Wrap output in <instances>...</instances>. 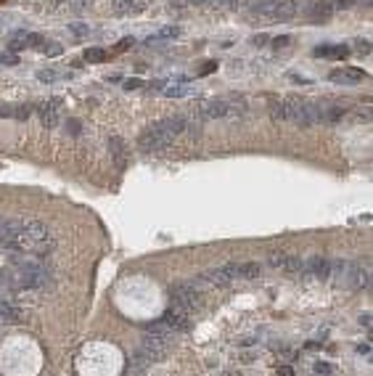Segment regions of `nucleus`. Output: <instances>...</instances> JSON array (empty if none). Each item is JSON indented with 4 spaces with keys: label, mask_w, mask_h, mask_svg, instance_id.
<instances>
[{
    "label": "nucleus",
    "mask_w": 373,
    "mask_h": 376,
    "mask_svg": "<svg viewBox=\"0 0 373 376\" xmlns=\"http://www.w3.org/2000/svg\"><path fill=\"white\" fill-rule=\"evenodd\" d=\"M358 352H363V355H371V342H363V345H358Z\"/></svg>",
    "instance_id": "nucleus-43"
},
{
    "label": "nucleus",
    "mask_w": 373,
    "mask_h": 376,
    "mask_svg": "<svg viewBox=\"0 0 373 376\" xmlns=\"http://www.w3.org/2000/svg\"><path fill=\"white\" fill-rule=\"evenodd\" d=\"M352 3L355 0H336V3H333V11H347V8H352Z\"/></svg>",
    "instance_id": "nucleus-38"
},
{
    "label": "nucleus",
    "mask_w": 373,
    "mask_h": 376,
    "mask_svg": "<svg viewBox=\"0 0 373 376\" xmlns=\"http://www.w3.org/2000/svg\"><path fill=\"white\" fill-rule=\"evenodd\" d=\"M37 50H40V53H45V56H61V53H64L61 43H53V40H45Z\"/></svg>",
    "instance_id": "nucleus-26"
},
{
    "label": "nucleus",
    "mask_w": 373,
    "mask_h": 376,
    "mask_svg": "<svg viewBox=\"0 0 373 376\" xmlns=\"http://www.w3.org/2000/svg\"><path fill=\"white\" fill-rule=\"evenodd\" d=\"M194 111L201 117V120H225V117L241 114V111H239V104H236V101H225V98L201 101V104L196 106Z\"/></svg>",
    "instance_id": "nucleus-6"
},
{
    "label": "nucleus",
    "mask_w": 373,
    "mask_h": 376,
    "mask_svg": "<svg viewBox=\"0 0 373 376\" xmlns=\"http://www.w3.org/2000/svg\"><path fill=\"white\" fill-rule=\"evenodd\" d=\"M172 336L169 334H151V331H146L143 342H140V352H143L146 358H149L151 363H162L169 358V352H172Z\"/></svg>",
    "instance_id": "nucleus-4"
},
{
    "label": "nucleus",
    "mask_w": 373,
    "mask_h": 376,
    "mask_svg": "<svg viewBox=\"0 0 373 376\" xmlns=\"http://www.w3.org/2000/svg\"><path fill=\"white\" fill-rule=\"evenodd\" d=\"M183 35V27H175V24H169V27H162L159 32H156L154 37H159V40H175V37H180Z\"/></svg>",
    "instance_id": "nucleus-25"
},
{
    "label": "nucleus",
    "mask_w": 373,
    "mask_h": 376,
    "mask_svg": "<svg viewBox=\"0 0 373 376\" xmlns=\"http://www.w3.org/2000/svg\"><path fill=\"white\" fill-rule=\"evenodd\" d=\"M0 64H8V66H14V64H19V56L11 50V53H0Z\"/></svg>",
    "instance_id": "nucleus-30"
},
{
    "label": "nucleus",
    "mask_w": 373,
    "mask_h": 376,
    "mask_svg": "<svg viewBox=\"0 0 373 376\" xmlns=\"http://www.w3.org/2000/svg\"><path fill=\"white\" fill-rule=\"evenodd\" d=\"M270 43H273L275 48H286V45H289V43H291V37H289V35H283V37H273V40H270Z\"/></svg>",
    "instance_id": "nucleus-37"
},
{
    "label": "nucleus",
    "mask_w": 373,
    "mask_h": 376,
    "mask_svg": "<svg viewBox=\"0 0 373 376\" xmlns=\"http://www.w3.org/2000/svg\"><path fill=\"white\" fill-rule=\"evenodd\" d=\"M167 3H169V8H172V11H183V8H188V0H167Z\"/></svg>",
    "instance_id": "nucleus-35"
},
{
    "label": "nucleus",
    "mask_w": 373,
    "mask_h": 376,
    "mask_svg": "<svg viewBox=\"0 0 373 376\" xmlns=\"http://www.w3.org/2000/svg\"><path fill=\"white\" fill-rule=\"evenodd\" d=\"M299 95H291V98H273L270 101V117H273L275 122H289L291 117H294V111H297V106H299Z\"/></svg>",
    "instance_id": "nucleus-8"
},
{
    "label": "nucleus",
    "mask_w": 373,
    "mask_h": 376,
    "mask_svg": "<svg viewBox=\"0 0 373 376\" xmlns=\"http://www.w3.org/2000/svg\"><path fill=\"white\" fill-rule=\"evenodd\" d=\"M313 371L315 374H336V366L326 363V361H318V363H313Z\"/></svg>",
    "instance_id": "nucleus-28"
},
{
    "label": "nucleus",
    "mask_w": 373,
    "mask_h": 376,
    "mask_svg": "<svg viewBox=\"0 0 373 376\" xmlns=\"http://www.w3.org/2000/svg\"><path fill=\"white\" fill-rule=\"evenodd\" d=\"M109 154H111V162H114V167L119 172H124L130 167V146L124 138H119V135L109 138Z\"/></svg>",
    "instance_id": "nucleus-9"
},
{
    "label": "nucleus",
    "mask_w": 373,
    "mask_h": 376,
    "mask_svg": "<svg viewBox=\"0 0 373 376\" xmlns=\"http://www.w3.org/2000/svg\"><path fill=\"white\" fill-rule=\"evenodd\" d=\"M66 130H72V135H80V130H82V127H80V122H77V120H69Z\"/></svg>",
    "instance_id": "nucleus-40"
},
{
    "label": "nucleus",
    "mask_w": 373,
    "mask_h": 376,
    "mask_svg": "<svg viewBox=\"0 0 373 376\" xmlns=\"http://www.w3.org/2000/svg\"><path fill=\"white\" fill-rule=\"evenodd\" d=\"M299 276L326 281V278L331 276V260H328V257H310V260H302V271H299Z\"/></svg>",
    "instance_id": "nucleus-7"
},
{
    "label": "nucleus",
    "mask_w": 373,
    "mask_h": 376,
    "mask_svg": "<svg viewBox=\"0 0 373 376\" xmlns=\"http://www.w3.org/2000/svg\"><path fill=\"white\" fill-rule=\"evenodd\" d=\"M268 43H270V37H268V35H254V37H252V45H257V48L268 45Z\"/></svg>",
    "instance_id": "nucleus-36"
},
{
    "label": "nucleus",
    "mask_w": 373,
    "mask_h": 376,
    "mask_svg": "<svg viewBox=\"0 0 373 376\" xmlns=\"http://www.w3.org/2000/svg\"><path fill=\"white\" fill-rule=\"evenodd\" d=\"M270 265L278 268V271H286V273H299L302 271V257H291V255H273L270 257Z\"/></svg>",
    "instance_id": "nucleus-16"
},
{
    "label": "nucleus",
    "mask_w": 373,
    "mask_h": 376,
    "mask_svg": "<svg viewBox=\"0 0 373 376\" xmlns=\"http://www.w3.org/2000/svg\"><path fill=\"white\" fill-rule=\"evenodd\" d=\"M262 276V265L259 262H225L220 268L204 271L194 284H209V286H228L233 281H252V278Z\"/></svg>",
    "instance_id": "nucleus-1"
},
{
    "label": "nucleus",
    "mask_w": 373,
    "mask_h": 376,
    "mask_svg": "<svg viewBox=\"0 0 373 376\" xmlns=\"http://www.w3.org/2000/svg\"><path fill=\"white\" fill-rule=\"evenodd\" d=\"M30 114H32V106H16L11 111V117H16V120H30Z\"/></svg>",
    "instance_id": "nucleus-29"
},
{
    "label": "nucleus",
    "mask_w": 373,
    "mask_h": 376,
    "mask_svg": "<svg viewBox=\"0 0 373 376\" xmlns=\"http://www.w3.org/2000/svg\"><path fill=\"white\" fill-rule=\"evenodd\" d=\"M149 366H154V363H151L149 358L138 350L133 358H130V363H127V374H146V371H149Z\"/></svg>",
    "instance_id": "nucleus-20"
},
{
    "label": "nucleus",
    "mask_w": 373,
    "mask_h": 376,
    "mask_svg": "<svg viewBox=\"0 0 373 376\" xmlns=\"http://www.w3.org/2000/svg\"><path fill=\"white\" fill-rule=\"evenodd\" d=\"M85 61H90V64L109 61V50H104V48H85Z\"/></svg>",
    "instance_id": "nucleus-24"
},
{
    "label": "nucleus",
    "mask_w": 373,
    "mask_h": 376,
    "mask_svg": "<svg viewBox=\"0 0 373 376\" xmlns=\"http://www.w3.org/2000/svg\"><path fill=\"white\" fill-rule=\"evenodd\" d=\"M146 331H151V334H169V336L185 334V331H191V313H185V310H180V307L172 305L159 321L149 323Z\"/></svg>",
    "instance_id": "nucleus-2"
},
{
    "label": "nucleus",
    "mask_w": 373,
    "mask_h": 376,
    "mask_svg": "<svg viewBox=\"0 0 373 376\" xmlns=\"http://www.w3.org/2000/svg\"><path fill=\"white\" fill-rule=\"evenodd\" d=\"M133 45H135V40H133V37H124V40L117 43V50H119V53H124V50H130Z\"/></svg>",
    "instance_id": "nucleus-33"
},
{
    "label": "nucleus",
    "mask_w": 373,
    "mask_h": 376,
    "mask_svg": "<svg viewBox=\"0 0 373 376\" xmlns=\"http://www.w3.org/2000/svg\"><path fill=\"white\" fill-rule=\"evenodd\" d=\"M64 77H69V75H66V72H59L56 66H48V69L37 72V80L40 82H56V80H64Z\"/></svg>",
    "instance_id": "nucleus-23"
},
{
    "label": "nucleus",
    "mask_w": 373,
    "mask_h": 376,
    "mask_svg": "<svg viewBox=\"0 0 373 376\" xmlns=\"http://www.w3.org/2000/svg\"><path fill=\"white\" fill-rule=\"evenodd\" d=\"M90 32H93V27L85 24V21H75V24L66 27V35H69V40H75V43H85L90 37Z\"/></svg>",
    "instance_id": "nucleus-19"
},
{
    "label": "nucleus",
    "mask_w": 373,
    "mask_h": 376,
    "mask_svg": "<svg viewBox=\"0 0 373 376\" xmlns=\"http://www.w3.org/2000/svg\"><path fill=\"white\" fill-rule=\"evenodd\" d=\"M297 14H299V5L294 3V0H275L273 8L268 11L265 19H270V21H291Z\"/></svg>",
    "instance_id": "nucleus-11"
},
{
    "label": "nucleus",
    "mask_w": 373,
    "mask_h": 376,
    "mask_svg": "<svg viewBox=\"0 0 373 376\" xmlns=\"http://www.w3.org/2000/svg\"><path fill=\"white\" fill-rule=\"evenodd\" d=\"M355 45H358V53L360 56H368L371 53V40H358Z\"/></svg>",
    "instance_id": "nucleus-34"
},
{
    "label": "nucleus",
    "mask_w": 373,
    "mask_h": 376,
    "mask_svg": "<svg viewBox=\"0 0 373 376\" xmlns=\"http://www.w3.org/2000/svg\"><path fill=\"white\" fill-rule=\"evenodd\" d=\"M344 114H347V111H344L342 106H331V109H323V106H320V125H336Z\"/></svg>",
    "instance_id": "nucleus-21"
},
{
    "label": "nucleus",
    "mask_w": 373,
    "mask_h": 376,
    "mask_svg": "<svg viewBox=\"0 0 373 376\" xmlns=\"http://www.w3.org/2000/svg\"><path fill=\"white\" fill-rule=\"evenodd\" d=\"M138 88H146V82L138 80V77H133V80H124V90H138Z\"/></svg>",
    "instance_id": "nucleus-31"
},
{
    "label": "nucleus",
    "mask_w": 373,
    "mask_h": 376,
    "mask_svg": "<svg viewBox=\"0 0 373 376\" xmlns=\"http://www.w3.org/2000/svg\"><path fill=\"white\" fill-rule=\"evenodd\" d=\"M162 93H164L167 98H183V95H191V93H194V88L183 85V82H167V85L162 88Z\"/></svg>",
    "instance_id": "nucleus-22"
},
{
    "label": "nucleus",
    "mask_w": 373,
    "mask_h": 376,
    "mask_svg": "<svg viewBox=\"0 0 373 376\" xmlns=\"http://www.w3.org/2000/svg\"><path fill=\"white\" fill-rule=\"evenodd\" d=\"M59 101H43L40 106H37V114H40V122L43 127H48V130H53V127H59Z\"/></svg>",
    "instance_id": "nucleus-15"
},
{
    "label": "nucleus",
    "mask_w": 373,
    "mask_h": 376,
    "mask_svg": "<svg viewBox=\"0 0 373 376\" xmlns=\"http://www.w3.org/2000/svg\"><path fill=\"white\" fill-rule=\"evenodd\" d=\"M172 143H175V135L159 125L149 127V130L138 138V149L143 151V154H162V151H167Z\"/></svg>",
    "instance_id": "nucleus-5"
},
{
    "label": "nucleus",
    "mask_w": 373,
    "mask_h": 376,
    "mask_svg": "<svg viewBox=\"0 0 373 376\" xmlns=\"http://www.w3.org/2000/svg\"><path fill=\"white\" fill-rule=\"evenodd\" d=\"M149 8V0H111V16H138Z\"/></svg>",
    "instance_id": "nucleus-10"
},
{
    "label": "nucleus",
    "mask_w": 373,
    "mask_h": 376,
    "mask_svg": "<svg viewBox=\"0 0 373 376\" xmlns=\"http://www.w3.org/2000/svg\"><path fill=\"white\" fill-rule=\"evenodd\" d=\"M318 59H336V61H344L349 56V48L347 45H318L313 50Z\"/></svg>",
    "instance_id": "nucleus-18"
},
{
    "label": "nucleus",
    "mask_w": 373,
    "mask_h": 376,
    "mask_svg": "<svg viewBox=\"0 0 373 376\" xmlns=\"http://www.w3.org/2000/svg\"><path fill=\"white\" fill-rule=\"evenodd\" d=\"M371 321H373V316H371V313H365V316H360V326L371 329Z\"/></svg>",
    "instance_id": "nucleus-42"
},
{
    "label": "nucleus",
    "mask_w": 373,
    "mask_h": 376,
    "mask_svg": "<svg viewBox=\"0 0 373 376\" xmlns=\"http://www.w3.org/2000/svg\"><path fill=\"white\" fill-rule=\"evenodd\" d=\"M214 69H217V64H214V61H207V64L199 69V75H201V77H204V75H212Z\"/></svg>",
    "instance_id": "nucleus-39"
},
{
    "label": "nucleus",
    "mask_w": 373,
    "mask_h": 376,
    "mask_svg": "<svg viewBox=\"0 0 373 376\" xmlns=\"http://www.w3.org/2000/svg\"><path fill=\"white\" fill-rule=\"evenodd\" d=\"M27 318V310H21L14 300L0 294V323H21Z\"/></svg>",
    "instance_id": "nucleus-12"
},
{
    "label": "nucleus",
    "mask_w": 373,
    "mask_h": 376,
    "mask_svg": "<svg viewBox=\"0 0 373 376\" xmlns=\"http://www.w3.org/2000/svg\"><path fill=\"white\" fill-rule=\"evenodd\" d=\"M302 14L313 21H326L333 14V3H328V0H313V3H307L302 8Z\"/></svg>",
    "instance_id": "nucleus-14"
},
{
    "label": "nucleus",
    "mask_w": 373,
    "mask_h": 376,
    "mask_svg": "<svg viewBox=\"0 0 373 376\" xmlns=\"http://www.w3.org/2000/svg\"><path fill=\"white\" fill-rule=\"evenodd\" d=\"M167 82L164 80H154V82H146V88H149V93H162V88H164Z\"/></svg>",
    "instance_id": "nucleus-32"
},
{
    "label": "nucleus",
    "mask_w": 373,
    "mask_h": 376,
    "mask_svg": "<svg viewBox=\"0 0 373 376\" xmlns=\"http://www.w3.org/2000/svg\"><path fill=\"white\" fill-rule=\"evenodd\" d=\"M191 5H204V0H188Z\"/></svg>",
    "instance_id": "nucleus-45"
},
{
    "label": "nucleus",
    "mask_w": 373,
    "mask_h": 376,
    "mask_svg": "<svg viewBox=\"0 0 373 376\" xmlns=\"http://www.w3.org/2000/svg\"><path fill=\"white\" fill-rule=\"evenodd\" d=\"M66 3H69L72 14H85V11L90 8V3H93V0H66Z\"/></svg>",
    "instance_id": "nucleus-27"
},
{
    "label": "nucleus",
    "mask_w": 373,
    "mask_h": 376,
    "mask_svg": "<svg viewBox=\"0 0 373 376\" xmlns=\"http://www.w3.org/2000/svg\"><path fill=\"white\" fill-rule=\"evenodd\" d=\"M278 374H283V376H291L294 371H291V368H289V366H278Z\"/></svg>",
    "instance_id": "nucleus-44"
},
{
    "label": "nucleus",
    "mask_w": 373,
    "mask_h": 376,
    "mask_svg": "<svg viewBox=\"0 0 373 376\" xmlns=\"http://www.w3.org/2000/svg\"><path fill=\"white\" fill-rule=\"evenodd\" d=\"M169 300L175 307L185 313H199L204 307V294L196 289V284H172L169 286Z\"/></svg>",
    "instance_id": "nucleus-3"
},
{
    "label": "nucleus",
    "mask_w": 373,
    "mask_h": 376,
    "mask_svg": "<svg viewBox=\"0 0 373 376\" xmlns=\"http://www.w3.org/2000/svg\"><path fill=\"white\" fill-rule=\"evenodd\" d=\"M3 223H5V217H0V228H3Z\"/></svg>",
    "instance_id": "nucleus-46"
},
{
    "label": "nucleus",
    "mask_w": 373,
    "mask_h": 376,
    "mask_svg": "<svg viewBox=\"0 0 373 376\" xmlns=\"http://www.w3.org/2000/svg\"><path fill=\"white\" fill-rule=\"evenodd\" d=\"M365 80V72L358 66H344V69H333L331 72V82L336 85H360Z\"/></svg>",
    "instance_id": "nucleus-13"
},
{
    "label": "nucleus",
    "mask_w": 373,
    "mask_h": 376,
    "mask_svg": "<svg viewBox=\"0 0 373 376\" xmlns=\"http://www.w3.org/2000/svg\"><path fill=\"white\" fill-rule=\"evenodd\" d=\"M21 231L30 236V239H35V241H48L50 239L48 228H45L40 220H21Z\"/></svg>",
    "instance_id": "nucleus-17"
},
{
    "label": "nucleus",
    "mask_w": 373,
    "mask_h": 376,
    "mask_svg": "<svg viewBox=\"0 0 373 376\" xmlns=\"http://www.w3.org/2000/svg\"><path fill=\"white\" fill-rule=\"evenodd\" d=\"M64 3H66V0H45V8H48V11H56L59 5H64Z\"/></svg>",
    "instance_id": "nucleus-41"
}]
</instances>
